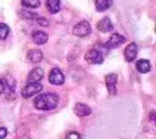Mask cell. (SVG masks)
<instances>
[{
	"label": "cell",
	"instance_id": "1",
	"mask_svg": "<svg viewBox=\"0 0 156 139\" xmlns=\"http://www.w3.org/2000/svg\"><path fill=\"white\" fill-rule=\"evenodd\" d=\"M58 102V96L54 93H45V94H41L39 96L35 98L34 100V106L38 109V110H52L56 107Z\"/></svg>",
	"mask_w": 156,
	"mask_h": 139
},
{
	"label": "cell",
	"instance_id": "2",
	"mask_svg": "<svg viewBox=\"0 0 156 139\" xmlns=\"http://www.w3.org/2000/svg\"><path fill=\"white\" fill-rule=\"evenodd\" d=\"M43 90V85L39 83V82H28V84H26L21 91L22 96L23 98H30L33 95H37L39 94L40 91Z\"/></svg>",
	"mask_w": 156,
	"mask_h": 139
},
{
	"label": "cell",
	"instance_id": "3",
	"mask_svg": "<svg viewBox=\"0 0 156 139\" xmlns=\"http://www.w3.org/2000/svg\"><path fill=\"white\" fill-rule=\"evenodd\" d=\"M90 32L91 27L88 21H80L73 27V34L77 37H87L88 34H90Z\"/></svg>",
	"mask_w": 156,
	"mask_h": 139
},
{
	"label": "cell",
	"instance_id": "4",
	"mask_svg": "<svg viewBox=\"0 0 156 139\" xmlns=\"http://www.w3.org/2000/svg\"><path fill=\"white\" fill-rule=\"evenodd\" d=\"M85 61L91 63V65H99V63H102L104 61V55L100 50L98 49H91L89 50L87 54H85Z\"/></svg>",
	"mask_w": 156,
	"mask_h": 139
},
{
	"label": "cell",
	"instance_id": "5",
	"mask_svg": "<svg viewBox=\"0 0 156 139\" xmlns=\"http://www.w3.org/2000/svg\"><path fill=\"white\" fill-rule=\"evenodd\" d=\"M49 82L54 85H61L65 82V76L58 68H52L49 74Z\"/></svg>",
	"mask_w": 156,
	"mask_h": 139
},
{
	"label": "cell",
	"instance_id": "6",
	"mask_svg": "<svg viewBox=\"0 0 156 139\" xmlns=\"http://www.w3.org/2000/svg\"><path fill=\"white\" fill-rule=\"evenodd\" d=\"M124 40H126V39H124L123 35H121V34H118V33H113V34L108 38V40H107V43L105 44V46H106L107 49H115V48L119 46L121 44H123Z\"/></svg>",
	"mask_w": 156,
	"mask_h": 139
},
{
	"label": "cell",
	"instance_id": "7",
	"mask_svg": "<svg viewBox=\"0 0 156 139\" xmlns=\"http://www.w3.org/2000/svg\"><path fill=\"white\" fill-rule=\"evenodd\" d=\"M106 80V87H107V90L111 95H115L117 93V74L116 73H108L105 78Z\"/></svg>",
	"mask_w": 156,
	"mask_h": 139
},
{
	"label": "cell",
	"instance_id": "8",
	"mask_svg": "<svg viewBox=\"0 0 156 139\" xmlns=\"http://www.w3.org/2000/svg\"><path fill=\"white\" fill-rule=\"evenodd\" d=\"M136 54H138V45L135 43H130L126 50H124V59L127 62H132L135 60L136 57Z\"/></svg>",
	"mask_w": 156,
	"mask_h": 139
},
{
	"label": "cell",
	"instance_id": "9",
	"mask_svg": "<svg viewBox=\"0 0 156 139\" xmlns=\"http://www.w3.org/2000/svg\"><path fill=\"white\" fill-rule=\"evenodd\" d=\"M73 112H74L78 117H85V116L90 115L91 110H90V107H89L88 105L82 104V102H77V104L74 105V107H73Z\"/></svg>",
	"mask_w": 156,
	"mask_h": 139
},
{
	"label": "cell",
	"instance_id": "10",
	"mask_svg": "<svg viewBox=\"0 0 156 139\" xmlns=\"http://www.w3.org/2000/svg\"><path fill=\"white\" fill-rule=\"evenodd\" d=\"M96 28H98L100 32L106 33V32H110V30L113 29V24H112V22H111V20H110L108 17H104V18H101V20L98 22Z\"/></svg>",
	"mask_w": 156,
	"mask_h": 139
},
{
	"label": "cell",
	"instance_id": "11",
	"mask_svg": "<svg viewBox=\"0 0 156 139\" xmlns=\"http://www.w3.org/2000/svg\"><path fill=\"white\" fill-rule=\"evenodd\" d=\"M32 39H33V41H34L35 44L43 45V44H45V43L48 41L49 35H48L45 32H43V30H34L33 34H32Z\"/></svg>",
	"mask_w": 156,
	"mask_h": 139
},
{
	"label": "cell",
	"instance_id": "12",
	"mask_svg": "<svg viewBox=\"0 0 156 139\" xmlns=\"http://www.w3.org/2000/svg\"><path fill=\"white\" fill-rule=\"evenodd\" d=\"M44 77V71L40 67L33 68L28 74V82H40Z\"/></svg>",
	"mask_w": 156,
	"mask_h": 139
},
{
	"label": "cell",
	"instance_id": "13",
	"mask_svg": "<svg viewBox=\"0 0 156 139\" xmlns=\"http://www.w3.org/2000/svg\"><path fill=\"white\" fill-rule=\"evenodd\" d=\"M27 57H28L29 62L37 63V62H40V61H41V59H43V52H41L40 50H38V49H32V50L28 51Z\"/></svg>",
	"mask_w": 156,
	"mask_h": 139
},
{
	"label": "cell",
	"instance_id": "14",
	"mask_svg": "<svg viewBox=\"0 0 156 139\" xmlns=\"http://www.w3.org/2000/svg\"><path fill=\"white\" fill-rule=\"evenodd\" d=\"M150 68H151V65H150V62L147 60H144L143 59V60H139L136 62V70L140 73H146V72L150 71Z\"/></svg>",
	"mask_w": 156,
	"mask_h": 139
},
{
	"label": "cell",
	"instance_id": "15",
	"mask_svg": "<svg viewBox=\"0 0 156 139\" xmlns=\"http://www.w3.org/2000/svg\"><path fill=\"white\" fill-rule=\"evenodd\" d=\"M46 9L50 13H56L60 11V0H46Z\"/></svg>",
	"mask_w": 156,
	"mask_h": 139
},
{
	"label": "cell",
	"instance_id": "16",
	"mask_svg": "<svg viewBox=\"0 0 156 139\" xmlns=\"http://www.w3.org/2000/svg\"><path fill=\"white\" fill-rule=\"evenodd\" d=\"M112 5V0H95V7L99 12L107 10Z\"/></svg>",
	"mask_w": 156,
	"mask_h": 139
},
{
	"label": "cell",
	"instance_id": "17",
	"mask_svg": "<svg viewBox=\"0 0 156 139\" xmlns=\"http://www.w3.org/2000/svg\"><path fill=\"white\" fill-rule=\"evenodd\" d=\"M22 5L27 9H37L40 6L39 0H22Z\"/></svg>",
	"mask_w": 156,
	"mask_h": 139
},
{
	"label": "cell",
	"instance_id": "18",
	"mask_svg": "<svg viewBox=\"0 0 156 139\" xmlns=\"http://www.w3.org/2000/svg\"><path fill=\"white\" fill-rule=\"evenodd\" d=\"M9 33H10L9 26L5 24V23H0V39H1V40L6 39L7 35H9Z\"/></svg>",
	"mask_w": 156,
	"mask_h": 139
},
{
	"label": "cell",
	"instance_id": "19",
	"mask_svg": "<svg viewBox=\"0 0 156 139\" xmlns=\"http://www.w3.org/2000/svg\"><path fill=\"white\" fill-rule=\"evenodd\" d=\"M20 13H21V16H22L23 18H26V20H32V18H37V17H38L37 13L30 12V11H27V10H21Z\"/></svg>",
	"mask_w": 156,
	"mask_h": 139
},
{
	"label": "cell",
	"instance_id": "20",
	"mask_svg": "<svg viewBox=\"0 0 156 139\" xmlns=\"http://www.w3.org/2000/svg\"><path fill=\"white\" fill-rule=\"evenodd\" d=\"M66 139H80V134L77 132H71L66 135Z\"/></svg>",
	"mask_w": 156,
	"mask_h": 139
},
{
	"label": "cell",
	"instance_id": "21",
	"mask_svg": "<svg viewBox=\"0 0 156 139\" xmlns=\"http://www.w3.org/2000/svg\"><path fill=\"white\" fill-rule=\"evenodd\" d=\"M37 23H39L40 26H44V27L49 26V21L44 17H37Z\"/></svg>",
	"mask_w": 156,
	"mask_h": 139
},
{
	"label": "cell",
	"instance_id": "22",
	"mask_svg": "<svg viewBox=\"0 0 156 139\" xmlns=\"http://www.w3.org/2000/svg\"><path fill=\"white\" fill-rule=\"evenodd\" d=\"M7 135V130L5 127H0V139H5Z\"/></svg>",
	"mask_w": 156,
	"mask_h": 139
},
{
	"label": "cell",
	"instance_id": "23",
	"mask_svg": "<svg viewBox=\"0 0 156 139\" xmlns=\"http://www.w3.org/2000/svg\"><path fill=\"white\" fill-rule=\"evenodd\" d=\"M4 90H5V84H4V82L0 79V94H2Z\"/></svg>",
	"mask_w": 156,
	"mask_h": 139
}]
</instances>
